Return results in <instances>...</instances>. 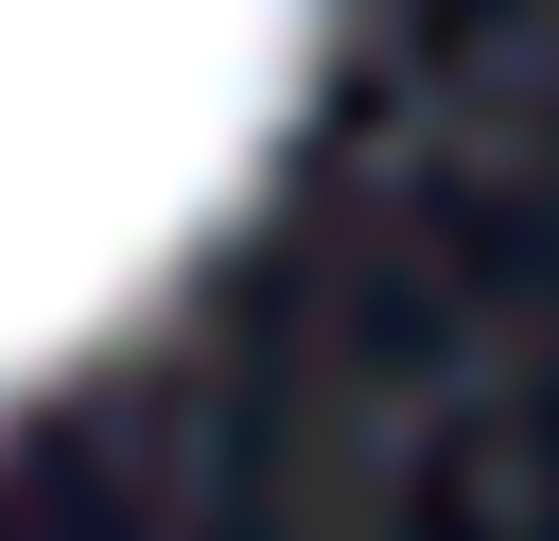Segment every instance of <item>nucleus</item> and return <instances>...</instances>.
<instances>
[{
    "label": "nucleus",
    "mask_w": 559,
    "mask_h": 541,
    "mask_svg": "<svg viewBox=\"0 0 559 541\" xmlns=\"http://www.w3.org/2000/svg\"><path fill=\"white\" fill-rule=\"evenodd\" d=\"M297 70L314 0H0V401L175 297Z\"/></svg>",
    "instance_id": "f257e3e1"
}]
</instances>
